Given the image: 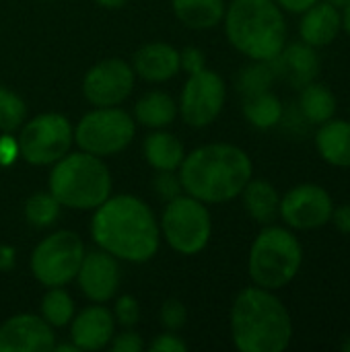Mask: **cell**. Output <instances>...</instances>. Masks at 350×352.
I'll list each match as a JSON object with an SVG mask.
<instances>
[{
  "instance_id": "1",
  "label": "cell",
  "mask_w": 350,
  "mask_h": 352,
  "mask_svg": "<svg viewBox=\"0 0 350 352\" xmlns=\"http://www.w3.org/2000/svg\"><path fill=\"white\" fill-rule=\"evenodd\" d=\"M91 237L99 250L130 264L153 260L161 245V229L155 212L144 200L132 194L109 196L95 208Z\"/></svg>"
},
{
  "instance_id": "2",
  "label": "cell",
  "mask_w": 350,
  "mask_h": 352,
  "mask_svg": "<svg viewBox=\"0 0 350 352\" xmlns=\"http://www.w3.org/2000/svg\"><path fill=\"white\" fill-rule=\"evenodd\" d=\"M177 175L184 194L204 204H225L241 196L254 177V163L241 146L210 142L186 153Z\"/></svg>"
},
{
  "instance_id": "3",
  "label": "cell",
  "mask_w": 350,
  "mask_h": 352,
  "mask_svg": "<svg viewBox=\"0 0 350 352\" xmlns=\"http://www.w3.org/2000/svg\"><path fill=\"white\" fill-rule=\"evenodd\" d=\"M231 340L239 352H283L293 340V320L274 291L243 289L229 316Z\"/></svg>"
},
{
  "instance_id": "4",
  "label": "cell",
  "mask_w": 350,
  "mask_h": 352,
  "mask_svg": "<svg viewBox=\"0 0 350 352\" xmlns=\"http://www.w3.org/2000/svg\"><path fill=\"white\" fill-rule=\"evenodd\" d=\"M223 25L229 43L250 60L270 62L287 45V19L276 0H231Z\"/></svg>"
},
{
  "instance_id": "5",
  "label": "cell",
  "mask_w": 350,
  "mask_h": 352,
  "mask_svg": "<svg viewBox=\"0 0 350 352\" xmlns=\"http://www.w3.org/2000/svg\"><path fill=\"white\" fill-rule=\"evenodd\" d=\"M47 188L70 210H95L111 196V173L101 157L85 151L66 153L52 165Z\"/></svg>"
},
{
  "instance_id": "6",
  "label": "cell",
  "mask_w": 350,
  "mask_h": 352,
  "mask_svg": "<svg viewBox=\"0 0 350 352\" xmlns=\"http://www.w3.org/2000/svg\"><path fill=\"white\" fill-rule=\"evenodd\" d=\"M303 266V245L289 227L264 225L248 256V272L256 287L281 291L291 285Z\"/></svg>"
},
{
  "instance_id": "7",
  "label": "cell",
  "mask_w": 350,
  "mask_h": 352,
  "mask_svg": "<svg viewBox=\"0 0 350 352\" xmlns=\"http://www.w3.org/2000/svg\"><path fill=\"white\" fill-rule=\"evenodd\" d=\"M161 237L182 256L200 254L212 235V219L208 206L190 194L171 198L159 221Z\"/></svg>"
},
{
  "instance_id": "8",
  "label": "cell",
  "mask_w": 350,
  "mask_h": 352,
  "mask_svg": "<svg viewBox=\"0 0 350 352\" xmlns=\"http://www.w3.org/2000/svg\"><path fill=\"white\" fill-rule=\"evenodd\" d=\"M136 134L134 118L122 107H95L74 126V142L95 157H113L130 146Z\"/></svg>"
},
{
  "instance_id": "9",
  "label": "cell",
  "mask_w": 350,
  "mask_h": 352,
  "mask_svg": "<svg viewBox=\"0 0 350 352\" xmlns=\"http://www.w3.org/2000/svg\"><path fill=\"white\" fill-rule=\"evenodd\" d=\"M85 258V243L78 233L60 229L45 235L31 252V274L45 289L66 287L76 278Z\"/></svg>"
},
{
  "instance_id": "10",
  "label": "cell",
  "mask_w": 350,
  "mask_h": 352,
  "mask_svg": "<svg viewBox=\"0 0 350 352\" xmlns=\"http://www.w3.org/2000/svg\"><path fill=\"white\" fill-rule=\"evenodd\" d=\"M19 155L35 167H52L74 142V128L66 116L47 111L39 113L19 128Z\"/></svg>"
},
{
  "instance_id": "11",
  "label": "cell",
  "mask_w": 350,
  "mask_h": 352,
  "mask_svg": "<svg viewBox=\"0 0 350 352\" xmlns=\"http://www.w3.org/2000/svg\"><path fill=\"white\" fill-rule=\"evenodd\" d=\"M227 101L223 76L210 68L188 74L177 103V113L192 128H206L221 116Z\"/></svg>"
},
{
  "instance_id": "12",
  "label": "cell",
  "mask_w": 350,
  "mask_h": 352,
  "mask_svg": "<svg viewBox=\"0 0 350 352\" xmlns=\"http://www.w3.org/2000/svg\"><path fill=\"white\" fill-rule=\"evenodd\" d=\"M334 200L320 184H297L281 198L278 217L293 231H316L330 223Z\"/></svg>"
},
{
  "instance_id": "13",
  "label": "cell",
  "mask_w": 350,
  "mask_h": 352,
  "mask_svg": "<svg viewBox=\"0 0 350 352\" xmlns=\"http://www.w3.org/2000/svg\"><path fill=\"white\" fill-rule=\"evenodd\" d=\"M136 82L132 64L122 58H105L89 68L83 78V95L95 107H113L124 103Z\"/></svg>"
},
{
  "instance_id": "14",
  "label": "cell",
  "mask_w": 350,
  "mask_h": 352,
  "mask_svg": "<svg viewBox=\"0 0 350 352\" xmlns=\"http://www.w3.org/2000/svg\"><path fill=\"white\" fill-rule=\"evenodd\" d=\"M54 328L35 314H17L0 324V352H52Z\"/></svg>"
},
{
  "instance_id": "15",
  "label": "cell",
  "mask_w": 350,
  "mask_h": 352,
  "mask_svg": "<svg viewBox=\"0 0 350 352\" xmlns=\"http://www.w3.org/2000/svg\"><path fill=\"white\" fill-rule=\"evenodd\" d=\"M74 280L78 283L80 293L91 303H107L116 299L120 287L118 260L103 250L85 252Z\"/></svg>"
},
{
  "instance_id": "16",
  "label": "cell",
  "mask_w": 350,
  "mask_h": 352,
  "mask_svg": "<svg viewBox=\"0 0 350 352\" xmlns=\"http://www.w3.org/2000/svg\"><path fill=\"white\" fill-rule=\"evenodd\" d=\"M70 326V340L78 351H101L107 349L116 334V318L103 307V303H95L78 311Z\"/></svg>"
},
{
  "instance_id": "17",
  "label": "cell",
  "mask_w": 350,
  "mask_h": 352,
  "mask_svg": "<svg viewBox=\"0 0 350 352\" xmlns=\"http://www.w3.org/2000/svg\"><path fill=\"white\" fill-rule=\"evenodd\" d=\"M272 62L276 68V76H283L295 89H303L305 85L318 80V74L322 70L318 47H311L303 41L287 43Z\"/></svg>"
},
{
  "instance_id": "18",
  "label": "cell",
  "mask_w": 350,
  "mask_h": 352,
  "mask_svg": "<svg viewBox=\"0 0 350 352\" xmlns=\"http://www.w3.org/2000/svg\"><path fill=\"white\" fill-rule=\"evenodd\" d=\"M342 31V14L340 8L330 4L328 0L316 2L311 8L301 12L299 21V37L303 43L311 47H326L338 39Z\"/></svg>"
},
{
  "instance_id": "19",
  "label": "cell",
  "mask_w": 350,
  "mask_h": 352,
  "mask_svg": "<svg viewBox=\"0 0 350 352\" xmlns=\"http://www.w3.org/2000/svg\"><path fill=\"white\" fill-rule=\"evenodd\" d=\"M132 68L136 76L144 78L146 82H165L171 80L182 72L179 64V50L169 43L153 41L136 50L132 58Z\"/></svg>"
},
{
  "instance_id": "20",
  "label": "cell",
  "mask_w": 350,
  "mask_h": 352,
  "mask_svg": "<svg viewBox=\"0 0 350 352\" xmlns=\"http://www.w3.org/2000/svg\"><path fill=\"white\" fill-rule=\"evenodd\" d=\"M316 151L332 167L350 169V120L332 118L318 126Z\"/></svg>"
},
{
  "instance_id": "21",
  "label": "cell",
  "mask_w": 350,
  "mask_h": 352,
  "mask_svg": "<svg viewBox=\"0 0 350 352\" xmlns=\"http://www.w3.org/2000/svg\"><path fill=\"white\" fill-rule=\"evenodd\" d=\"M245 212L258 225H272L278 219L281 210V194L268 179H250L241 192Z\"/></svg>"
},
{
  "instance_id": "22",
  "label": "cell",
  "mask_w": 350,
  "mask_h": 352,
  "mask_svg": "<svg viewBox=\"0 0 350 352\" xmlns=\"http://www.w3.org/2000/svg\"><path fill=\"white\" fill-rule=\"evenodd\" d=\"M142 155L155 171H177L186 157V148L175 134L155 130L144 138Z\"/></svg>"
},
{
  "instance_id": "23",
  "label": "cell",
  "mask_w": 350,
  "mask_h": 352,
  "mask_svg": "<svg viewBox=\"0 0 350 352\" xmlns=\"http://www.w3.org/2000/svg\"><path fill=\"white\" fill-rule=\"evenodd\" d=\"M171 6L177 21L194 31L215 29L227 10L225 0H171Z\"/></svg>"
},
{
  "instance_id": "24",
  "label": "cell",
  "mask_w": 350,
  "mask_h": 352,
  "mask_svg": "<svg viewBox=\"0 0 350 352\" xmlns=\"http://www.w3.org/2000/svg\"><path fill=\"white\" fill-rule=\"evenodd\" d=\"M134 118L140 126L163 130L177 118V103L165 91H149L134 105Z\"/></svg>"
},
{
  "instance_id": "25",
  "label": "cell",
  "mask_w": 350,
  "mask_h": 352,
  "mask_svg": "<svg viewBox=\"0 0 350 352\" xmlns=\"http://www.w3.org/2000/svg\"><path fill=\"white\" fill-rule=\"evenodd\" d=\"M336 109H338V101L328 85L314 80L303 89H299V111L307 124L320 126L332 120L336 116Z\"/></svg>"
},
{
  "instance_id": "26",
  "label": "cell",
  "mask_w": 350,
  "mask_h": 352,
  "mask_svg": "<svg viewBox=\"0 0 350 352\" xmlns=\"http://www.w3.org/2000/svg\"><path fill=\"white\" fill-rule=\"evenodd\" d=\"M241 109H243V116L250 122V126H254L258 130L276 128L283 122V116H285L283 101H281V97L276 93H272V89L264 91V93H258V95L243 97Z\"/></svg>"
},
{
  "instance_id": "27",
  "label": "cell",
  "mask_w": 350,
  "mask_h": 352,
  "mask_svg": "<svg viewBox=\"0 0 350 352\" xmlns=\"http://www.w3.org/2000/svg\"><path fill=\"white\" fill-rule=\"evenodd\" d=\"M276 80V68L274 62H262V60H252V64L243 66L237 76V89L243 97L258 95L264 91H270Z\"/></svg>"
},
{
  "instance_id": "28",
  "label": "cell",
  "mask_w": 350,
  "mask_h": 352,
  "mask_svg": "<svg viewBox=\"0 0 350 352\" xmlns=\"http://www.w3.org/2000/svg\"><path fill=\"white\" fill-rule=\"evenodd\" d=\"M41 318L52 328H66L74 318V301L64 287H52L41 299Z\"/></svg>"
},
{
  "instance_id": "29",
  "label": "cell",
  "mask_w": 350,
  "mask_h": 352,
  "mask_svg": "<svg viewBox=\"0 0 350 352\" xmlns=\"http://www.w3.org/2000/svg\"><path fill=\"white\" fill-rule=\"evenodd\" d=\"M60 208H62V204L47 190V192H37V194L29 196L27 202H25L23 212H25V219H27V223L31 227L47 229V227H52L58 221Z\"/></svg>"
},
{
  "instance_id": "30",
  "label": "cell",
  "mask_w": 350,
  "mask_h": 352,
  "mask_svg": "<svg viewBox=\"0 0 350 352\" xmlns=\"http://www.w3.org/2000/svg\"><path fill=\"white\" fill-rule=\"evenodd\" d=\"M27 120V105L12 89L0 85V132L14 134Z\"/></svg>"
},
{
  "instance_id": "31",
  "label": "cell",
  "mask_w": 350,
  "mask_h": 352,
  "mask_svg": "<svg viewBox=\"0 0 350 352\" xmlns=\"http://www.w3.org/2000/svg\"><path fill=\"white\" fill-rule=\"evenodd\" d=\"M161 326L169 332H179L188 322V309L179 299H167L159 311Z\"/></svg>"
},
{
  "instance_id": "32",
  "label": "cell",
  "mask_w": 350,
  "mask_h": 352,
  "mask_svg": "<svg viewBox=\"0 0 350 352\" xmlns=\"http://www.w3.org/2000/svg\"><path fill=\"white\" fill-rule=\"evenodd\" d=\"M113 318L116 324L122 328H134L140 322V305L132 295H122L113 303Z\"/></svg>"
},
{
  "instance_id": "33",
  "label": "cell",
  "mask_w": 350,
  "mask_h": 352,
  "mask_svg": "<svg viewBox=\"0 0 350 352\" xmlns=\"http://www.w3.org/2000/svg\"><path fill=\"white\" fill-rule=\"evenodd\" d=\"M153 186H155L157 196L163 198L165 202H169L171 198H175V196H179L184 192L177 171H157V175L153 179Z\"/></svg>"
},
{
  "instance_id": "34",
  "label": "cell",
  "mask_w": 350,
  "mask_h": 352,
  "mask_svg": "<svg viewBox=\"0 0 350 352\" xmlns=\"http://www.w3.org/2000/svg\"><path fill=\"white\" fill-rule=\"evenodd\" d=\"M146 349L142 336L138 332H134L132 328H126L120 334H113L111 342H109V351L111 352H142Z\"/></svg>"
},
{
  "instance_id": "35",
  "label": "cell",
  "mask_w": 350,
  "mask_h": 352,
  "mask_svg": "<svg viewBox=\"0 0 350 352\" xmlns=\"http://www.w3.org/2000/svg\"><path fill=\"white\" fill-rule=\"evenodd\" d=\"M149 351L153 352H186L188 344L184 338L177 336V332H169L165 330L163 334L155 336V340L149 344Z\"/></svg>"
},
{
  "instance_id": "36",
  "label": "cell",
  "mask_w": 350,
  "mask_h": 352,
  "mask_svg": "<svg viewBox=\"0 0 350 352\" xmlns=\"http://www.w3.org/2000/svg\"><path fill=\"white\" fill-rule=\"evenodd\" d=\"M179 64H182V70L192 74V72H198L202 68H206V58H204V52L200 47H184L179 52Z\"/></svg>"
},
{
  "instance_id": "37",
  "label": "cell",
  "mask_w": 350,
  "mask_h": 352,
  "mask_svg": "<svg viewBox=\"0 0 350 352\" xmlns=\"http://www.w3.org/2000/svg\"><path fill=\"white\" fill-rule=\"evenodd\" d=\"M19 140L8 134V132H2L0 134V165L2 167H8L12 165L17 159H19Z\"/></svg>"
},
{
  "instance_id": "38",
  "label": "cell",
  "mask_w": 350,
  "mask_h": 352,
  "mask_svg": "<svg viewBox=\"0 0 350 352\" xmlns=\"http://www.w3.org/2000/svg\"><path fill=\"white\" fill-rule=\"evenodd\" d=\"M330 223L334 225L336 231H340V233H344V235H350V204L334 206Z\"/></svg>"
},
{
  "instance_id": "39",
  "label": "cell",
  "mask_w": 350,
  "mask_h": 352,
  "mask_svg": "<svg viewBox=\"0 0 350 352\" xmlns=\"http://www.w3.org/2000/svg\"><path fill=\"white\" fill-rule=\"evenodd\" d=\"M316 2H320V0H276V4H278L285 12H291V14H301V12H305L307 8H311Z\"/></svg>"
},
{
  "instance_id": "40",
  "label": "cell",
  "mask_w": 350,
  "mask_h": 352,
  "mask_svg": "<svg viewBox=\"0 0 350 352\" xmlns=\"http://www.w3.org/2000/svg\"><path fill=\"white\" fill-rule=\"evenodd\" d=\"M17 264V252L8 243H0V272H10Z\"/></svg>"
},
{
  "instance_id": "41",
  "label": "cell",
  "mask_w": 350,
  "mask_h": 352,
  "mask_svg": "<svg viewBox=\"0 0 350 352\" xmlns=\"http://www.w3.org/2000/svg\"><path fill=\"white\" fill-rule=\"evenodd\" d=\"M340 14H342V31L350 37V2H347V4L340 8Z\"/></svg>"
},
{
  "instance_id": "42",
  "label": "cell",
  "mask_w": 350,
  "mask_h": 352,
  "mask_svg": "<svg viewBox=\"0 0 350 352\" xmlns=\"http://www.w3.org/2000/svg\"><path fill=\"white\" fill-rule=\"evenodd\" d=\"M101 8H107V10H116V8H122L128 0H95Z\"/></svg>"
},
{
  "instance_id": "43",
  "label": "cell",
  "mask_w": 350,
  "mask_h": 352,
  "mask_svg": "<svg viewBox=\"0 0 350 352\" xmlns=\"http://www.w3.org/2000/svg\"><path fill=\"white\" fill-rule=\"evenodd\" d=\"M54 351L56 352H80L76 346H74V342L70 340V344L68 342H64V344H54Z\"/></svg>"
},
{
  "instance_id": "44",
  "label": "cell",
  "mask_w": 350,
  "mask_h": 352,
  "mask_svg": "<svg viewBox=\"0 0 350 352\" xmlns=\"http://www.w3.org/2000/svg\"><path fill=\"white\" fill-rule=\"evenodd\" d=\"M328 2L334 4V6H338V8H342V6H344L347 2H350V0H328Z\"/></svg>"
},
{
  "instance_id": "45",
  "label": "cell",
  "mask_w": 350,
  "mask_h": 352,
  "mask_svg": "<svg viewBox=\"0 0 350 352\" xmlns=\"http://www.w3.org/2000/svg\"><path fill=\"white\" fill-rule=\"evenodd\" d=\"M340 349H342L344 352H350V334L347 336V340L342 342V346H340Z\"/></svg>"
}]
</instances>
